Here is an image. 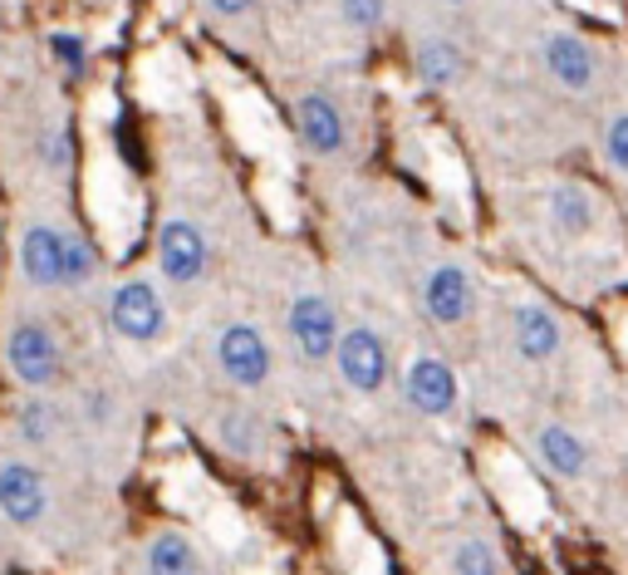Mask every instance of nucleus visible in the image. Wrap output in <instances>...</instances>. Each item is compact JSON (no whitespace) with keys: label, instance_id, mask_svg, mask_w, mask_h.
<instances>
[{"label":"nucleus","instance_id":"17","mask_svg":"<svg viewBox=\"0 0 628 575\" xmlns=\"http://www.w3.org/2000/svg\"><path fill=\"white\" fill-rule=\"evenodd\" d=\"M265 438H270V433H265V423H261L255 408L231 404V408L216 414V443H221V453L241 457V463H255V457L265 453Z\"/></svg>","mask_w":628,"mask_h":575},{"label":"nucleus","instance_id":"1","mask_svg":"<svg viewBox=\"0 0 628 575\" xmlns=\"http://www.w3.org/2000/svg\"><path fill=\"white\" fill-rule=\"evenodd\" d=\"M0 359L10 379L29 394H49L55 384H64V345L45 315H29V310L10 315L0 330Z\"/></svg>","mask_w":628,"mask_h":575},{"label":"nucleus","instance_id":"18","mask_svg":"<svg viewBox=\"0 0 628 575\" xmlns=\"http://www.w3.org/2000/svg\"><path fill=\"white\" fill-rule=\"evenodd\" d=\"M64 428H69V414L49 394H29L15 408V438L25 447H55L64 438Z\"/></svg>","mask_w":628,"mask_h":575},{"label":"nucleus","instance_id":"2","mask_svg":"<svg viewBox=\"0 0 628 575\" xmlns=\"http://www.w3.org/2000/svg\"><path fill=\"white\" fill-rule=\"evenodd\" d=\"M104 315H108V330H113L123 345H137V349L162 345L167 330H172V310H167V296L153 276L113 280Z\"/></svg>","mask_w":628,"mask_h":575},{"label":"nucleus","instance_id":"16","mask_svg":"<svg viewBox=\"0 0 628 575\" xmlns=\"http://www.w3.org/2000/svg\"><path fill=\"white\" fill-rule=\"evenodd\" d=\"M143 575H206V555L186 531H157L143 546Z\"/></svg>","mask_w":628,"mask_h":575},{"label":"nucleus","instance_id":"11","mask_svg":"<svg viewBox=\"0 0 628 575\" xmlns=\"http://www.w3.org/2000/svg\"><path fill=\"white\" fill-rule=\"evenodd\" d=\"M294 133H300L304 153H314V158H339L349 148V119L324 89H310L294 99Z\"/></svg>","mask_w":628,"mask_h":575},{"label":"nucleus","instance_id":"23","mask_svg":"<svg viewBox=\"0 0 628 575\" xmlns=\"http://www.w3.org/2000/svg\"><path fill=\"white\" fill-rule=\"evenodd\" d=\"M49 55H55V64L69 74V80H78V74L88 70V45L78 40V35H55V40H49Z\"/></svg>","mask_w":628,"mask_h":575},{"label":"nucleus","instance_id":"13","mask_svg":"<svg viewBox=\"0 0 628 575\" xmlns=\"http://www.w3.org/2000/svg\"><path fill=\"white\" fill-rule=\"evenodd\" d=\"M540 64H545V74L565 94H589L599 84V55H594V45L579 40V35H569V31L545 35V45H540Z\"/></svg>","mask_w":628,"mask_h":575},{"label":"nucleus","instance_id":"21","mask_svg":"<svg viewBox=\"0 0 628 575\" xmlns=\"http://www.w3.org/2000/svg\"><path fill=\"white\" fill-rule=\"evenodd\" d=\"M339 15L349 31L373 35L383 25V15H388V0H339Z\"/></svg>","mask_w":628,"mask_h":575},{"label":"nucleus","instance_id":"25","mask_svg":"<svg viewBox=\"0 0 628 575\" xmlns=\"http://www.w3.org/2000/svg\"><path fill=\"white\" fill-rule=\"evenodd\" d=\"M447 5H467V0H447Z\"/></svg>","mask_w":628,"mask_h":575},{"label":"nucleus","instance_id":"9","mask_svg":"<svg viewBox=\"0 0 628 575\" xmlns=\"http://www.w3.org/2000/svg\"><path fill=\"white\" fill-rule=\"evenodd\" d=\"M422 310H427V320L442 330L467 325L471 310H476V276H471L461 261H437V266L422 276Z\"/></svg>","mask_w":628,"mask_h":575},{"label":"nucleus","instance_id":"4","mask_svg":"<svg viewBox=\"0 0 628 575\" xmlns=\"http://www.w3.org/2000/svg\"><path fill=\"white\" fill-rule=\"evenodd\" d=\"M212 359H216L226 384L245 388V394L265 388L275 374V349H270V339H265V330L251 325V320H226V325L216 330Z\"/></svg>","mask_w":628,"mask_h":575},{"label":"nucleus","instance_id":"24","mask_svg":"<svg viewBox=\"0 0 628 575\" xmlns=\"http://www.w3.org/2000/svg\"><path fill=\"white\" fill-rule=\"evenodd\" d=\"M206 11L221 15V21H241V15L255 11V0H206Z\"/></svg>","mask_w":628,"mask_h":575},{"label":"nucleus","instance_id":"10","mask_svg":"<svg viewBox=\"0 0 628 575\" xmlns=\"http://www.w3.org/2000/svg\"><path fill=\"white\" fill-rule=\"evenodd\" d=\"M402 398H408L422 418H451L457 414V398H461L457 369L442 355H412L408 374H402Z\"/></svg>","mask_w":628,"mask_h":575},{"label":"nucleus","instance_id":"20","mask_svg":"<svg viewBox=\"0 0 628 575\" xmlns=\"http://www.w3.org/2000/svg\"><path fill=\"white\" fill-rule=\"evenodd\" d=\"M447 575H500V551L486 536H457L447 546Z\"/></svg>","mask_w":628,"mask_h":575},{"label":"nucleus","instance_id":"5","mask_svg":"<svg viewBox=\"0 0 628 575\" xmlns=\"http://www.w3.org/2000/svg\"><path fill=\"white\" fill-rule=\"evenodd\" d=\"M285 330H290V345H294V355H300V364H310V369L334 364V345H339L343 325H339L334 300L324 296L319 286L294 290L290 310H285Z\"/></svg>","mask_w":628,"mask_h":575},{"label":"nucleus","instance_id":"19","mask_svg":"<svg viewBox=\"0 0 628 575\" xmlns=\"http://www.w3.org/2000/svg\"><path fill=\"white\" fill-rule=\"evenodd\" d=\"M412 70H418V80L427 84V89H451V84L461 80V70H467V60H461V50L451 40L427 35V40L412 45Z\"/></svg>","mask_w":628,"mask_h":575},{"label":"nucleus","instance_id":"7","mask_svg":"<svg viewBox=\"0 0 628 575\" xmlns=\"http://www.w3.org/2000/svg\"><path fill=\"white\" fill-rule=\"evenodd\" d=\"M388 369H392V349H388V339H383V330L349 325L339 335V345H334V374L343 379L349 394H363V398L383 394Z\"/></svg>","mask_w":628,"mask_h":575},{"label":"nucleus","instance_id":"6","mask_svg":"<svg viewBox=\"0 0 628 575\" xmlns=\"http://www.w3.org/2000/svg\"><path fill=\"white\" fill-rule=\"evenodd\" d=\"M212 271V241L192 217H167L157 227V276L172 290H196Z\"/></svg>","mask_w":628,"mask_h":575},{"label":"nucleus","instance_id":"14","mask_svg":"<svg viewBox=\"0 0 628 575\" xmlns=\"http://www.w3.org/2000/svg\"><path fill=\"white\" fill-rule=\"evenodd\" d=\"M530 443H535V457L559 477V482H579V477L594 467V453H589V443H584V438H579L569 423H540Z\"/></svg>","mask_w":628,"mask_h":575},{"label":"nucleus","instance_id":"15","mask_svg":"<svg viewBox=\"0 0 628 575\" xmlns=\"http://www.w3.org/2000/svg\"><path fill=\"white\" fill-rule=\"evenodd\" d=\"M545 212H550V227L565 241H579L599 227V202H594V192L579 188V182H555L545 197Z\"/></svg>","mask_w":628,"mask_h":575},{"label":"nucleus","instance_id":"8","mask_svg":"<svg viewBox=\"0 0 628 575\" xmlns=\"http://www.w3.org/2000/svg\"><path fill=\"white\" fill-rule=\"evenodd\" d=\"M55 512V492H49V477L39 472L25 457H5L0 463V516L20 531H39Z\"/></svg>","mask_w":628,"mask_h":575},{"label":"nucleus","instance_id":"3","mask_svg":"<svg viewBox=\"0 0 628 575\" xmlns=\"http://www.w3.org/2000/svg\"><path fill=\"white\" fill-rule=\"evenodd\" d=\"M69 247L74 227L49 217H29L15 237V276L25 290H69Z\"/></svg>","mask_w":628,"mask_h":575},{"label":"nucleus","instance_id":"12","mask_svg":"<svg viewBox=\"0 0 628 575\" xmlns=\"http://www.w3.org/2000/svg\"><path fill=\"white\" fill-rule=\"evenodd\" d=\"M510 345H516V355L526 364H550L565 349V320L550 306H540V300H520L510 310Z\"/></svg>","mask_w":628,"mask_h":575},{"label":"nucleus","instance_id":"22","mask_svg":"<svg viewBox=\"0 0 628 575\" xmlns=\"http://www.w3.org/2000/svg\"><path fill=\"white\" fill-rule=\"evenodd\" d=\"M604 158L618 178H628V109L604 123Z\"/></svg>","mask_w":628,"mask_h":575}]
</instances>
